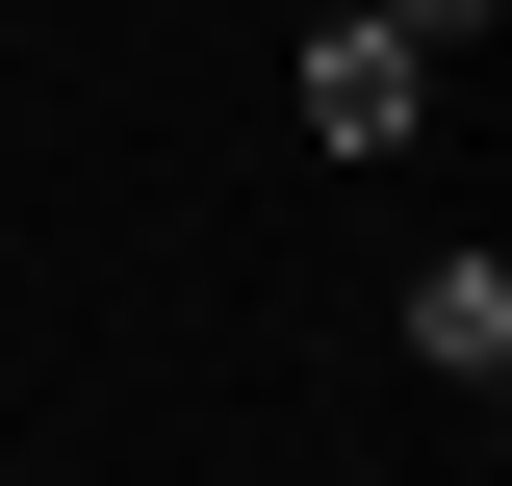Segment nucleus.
<instances>
[{"label":"nucleus","instance_id":"f257e3e1","mask_svg":"<svg viewBox=\"0 0 512 486\" xmlns=\"http://www.w3.org/2000/svg\"><path fill=\"white\" fill-rule=\"evenodd\" d=\"M410 103H436V52L333 0V26H308V154H410Z\"/></svg>","mask_w":512,"mask_h":486},{"label":"nucleus","instance_id":"f03ea898","mask_svg":"<svg viewBox=\"0 0 512 486\" xmlns=\"http://www.w3.org/2000/svg\"><path fill=\"white\" fill-rule=\"evenodd\" d=\"M410 359H436L461 410L512 384V256H487V231H461V256H410Z\"/></svg>","mask_w":512,"mask_h":486},{"label":"nucleus","instance_id":"7ed1b4c3","mask_svg":"<svg viewBox=\"0 0 512 486\" xmlns=\"http://www.w3.org/2000/svg\"><path fill=\"white\" fill-rule=\"evenodd\" d=\"M359 26H410V52H487V0H359Z\"/></svg>","mask_w":512,"mask_h":486}]
</instances>
